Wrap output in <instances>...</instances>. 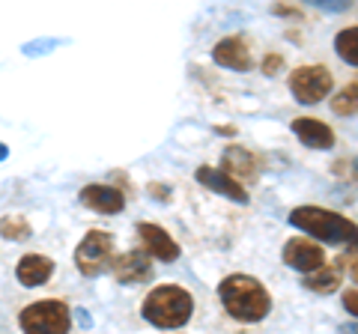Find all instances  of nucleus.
<instances>
[{
  "mask_svg": "<svg viewBox=\"0 0 358 334\" xmlns=\"http://www.w3.org/2000/svg\"><path fill=\"white\" fill-rule=\"evenodd\" d=\"M218 298L227 307V314L239 322H260L272 310L266 286L251 275H227L218 284Z\"/></svg>",
  "mask_w": 358,
  "mask_h": 334,
  "instance_id": "f257e3e1",
  "label": "nucleus"
},
{
  "mask_svg": "<svg viewBox=\"0 0 358 334\" xmlns=\"http://www.w3.org/2000/svg\"><path fill=\"white\" fill-rule=\"evenodd\" d=\"M194 314V298L188 289L176 284H162L147 293L141 305L143 322H150L155 328H182Z\"/></svg>",
  "mask_w": 358,
  "mask_h": 334,
  "instance_id": "f03ea898",
  "label": "nucleus"
},
{
  "mask_svg": "<svg viewBox=\"0 0 358 334\" xmlns=\"http://www.w3.org/2000/svg\"><path fill=\"white\" fill-rule=\"evenodd\" d=\"M289 224L296 230L308 233V236L329 242V245H355L358 248V224H352L350 218H343L341 212L322 206H299L289 212Z\"/></svg>",
  "mask_w": 358,
  "mask_h": 334,
  "instance_id": "7ed1b4c3",
  "label": "nucleus"
},
{
  "mask_svg": "<svg viewBox=\"0 0 358 334\" xmlns=\"http://www.w3.org/2000/svg\"><path fill=\"white\" fill-rule=\"evenodd\" d=\"M18 326L21 331H30V334H63L69 331L72 317H69V307L60 298H45V302H33L21 310Z\"/></svg>",
  "mask_w": 358,
  "mask_h": 334,
  "instance_id": "20e7f679",
  "label": "nucleus"
},
{
  "mask_svg": "<svg viewBox=\"0 0 358 334\" xmlns=\"http://www.w3.org/2000/svg\"><path fill=\"white\" fill-rule=\"evenodd\" d=\"M114 263V239L105 230H90L75 248V266L84 277L102 275Z\"/></svg>",
  "mask_w": 358,
  "mask_h": 334,
  "instance_id": "39448f33",
  "label": "nucleus"
},
{
  "mask_svg": "<svg viewBox=\"0 0 358 334\" xmlns=\"http://www.w3.org/2000/svg\"><path fill=\"white\" fill-rule=\"evenodd\" d=\"M334 78L326 66H299L289 75V93L299 105H320L331 93Z\"/></svg>",
  "mask_w": 358,
  "mask_h": 334,
  "instance_id": "423d86ee",
  "label": "nucleus"
},
{
  "mask_svg": "<svg viewBox=\"0 0 358 334\" xmlns=\"http://www.w3.org/2000/svg\"><path fill=\"white\" fill-rule=\"evenodd\" d=\"M152 254L143 248V251H129V254H120L110 263V269H114V277L120 284L126 286H134V284H147L152 281Z\"/></svg>",
  "mask_w": 358,
  "mask_h": 334,
  "instance_id": "0eeeda50",
  "label": "nucleus"
},
{
  "mask_svg": "<svg viewBox=\"0 0 358 334\" xmlns=\"http://www.w3.org/2000/svg\"><path fill=\"white\" fill-rule=\"evenodd\" d=\"M281 260L289 266V269L308 275V272H317L320 266H326V251H322V245L310 242V239H289L284 245Z\"/></svg>",
  "mask_w": 358,
  "mask_h": 334,
  "instance_id": "6e6552de",
  "label": "nucleus"
},
{
  "mask_svg": "<svg viewBox=\"0 0 358 334\" xmlns=\"http://www.w3.org/2000/svg\"><path fill=\"white\" fill-rule=\"evenodd\" d=\"M78 200H81L87 209L99 212V215H120L122 209H126V194H122L120 188H114V185H102V182H93V185L81 188Z\"/></svg>",
  "mask_w": 358,
  "mask_h": 334,
  "instance_id": "1a4fd4ad",
  "label": "nucleus"
},
{
  "mask_svg": "<svg viewBox=\"0 0 358 334\" xmlns=\"http://www.w3.org/2000/svg\"><path fill=\"white\" fill-rule=\"evenodd\" d=\"M194 180L203 188H212L215 194L233 200V203H248V191H245L242 182L227 170H218V167H197Z\"/></svg>",
  "mask_w": 358,
  "mask_h": 334,
  "instance_id": "9d476101",
  "label": "nucleus"
},
{
  "mask_svg": "<svg viewBox=\"0 0 358 334\" xmlns=\"http://www.w3.org/2000/svg\"><path fill=\"white\" fill-rule=\"evenodd\" d=\"M138 236L143 242V248H147L155 260L162 263H173L179 260V245L171 239V233L159 224H150V221H141L138 224Z\"/></svg>",
  "mask_w": 358,
  "mask_h": 334,
  "instance_id": "9b49d317",
  "label": "nucleus"
},
{
  "mask_svg": "<svg viewBox=\"0 0 358 334\" xmlns=\"http://www.w3.org/2000/svg\"><path fill=\"white\" fill-rule=\"evenodd\" d=\"M212 60L230 72H248L251 69V51L239 36H224L212 48Z\"/></svg>",
  "mask_w": 358,
  "mask_h": 334,
  "instance_id": "f8f14e48",
  "label": "nucleus"
},
{
  "mask_svg": "<svg viewBox=\"0 0 358 334\" xmlns=\"http://www.w3.org/2000/svg\"><path fill=\"white\" fill-rule=\"evenodd\" d=\"M54 275V260L45 254H24L15 266V277L21 286H45Z\"/></svg>",
  "mask_w": 358,
  "mask_h": 334,
  "instance_id": "ddd939ff",
  "label": "nucleus"
},
{
  "mask_svg": "<svg viewBox=\"0 0 358 334\" xmlns=\"http://www.w3.org/2000/svg\"><path fill=\"white\" fill-rule=\"evenodd\" d=\"M293 135L305 143L308 150H331L334 147V131L326 126V122L313 119V117H299L293 119Z\"/></svg>",
  "mask_w": 358,
  "mask_h": 334,
  "instance_id": "4468645a",
  "label": "nucleus"
},
{
  "mask_svg": "<svg viewBox=\"0 0 358 334\" xmlns=\"http://www.w3.org/2000/svg\"><path fill=\"white\" fill-rule=\"evenodd\" d=\"M221 164H224V170H227V173L242 176V180L257 176V159L248 150H242V147H227V150H224Z\"/></svg>",
  "mask_w": 358,
  "mask_h": 334,
  "instance_id": "2eb2a0df",
  "label": "nucleus"
},
{
  "mask_svg": "<svg viewBox=\"0 0 358 334\" xmlns=\"http://www.w3.org/2000/svg\"><path fill=\"white\" fill-rule=\"evenodd\" d=\"M341 263L338 266H320L317 272H308L305 275V286L310 289V293H320V296H329V293H334V289L341 286Z\"/></svg>",
  "mask_w": 358,
  "mask_h": 334,
  "instance_id": "dca6fc26",
  "label": "nucleus"
},
{
  "mask_svg": "<svg viewBox=\"0 0 358 334\" xmlns=\"http://www.w3.org/2000/svg\"><path fill=\"white\" fill-rule=\"evenodd\" d=\"M334 51L350 66H358V27H346L334 36Z\"/></svg>",
  "mask_w": 358,
  "mask_h": 334,
  "instance_id": "f3484780",
  "label": "nucleus"
},
{
  "mask_svg": "<svg viewBox=\"0 0 358 334\" xmlns=\"http://www.w3.org/2000/svg\"><path fill=\"white\" fill-rule=\"evenodd\" d=\"M0 236L9 242H27L33 236V230L21 215H6V218H0Z\"/></svg>",
  "mask_w": 358,
  "mask_h": 334,
  "instance_id": "a211bd4d",
  "label": "nucleus"
},
{
  "mask_svg": "<svg viewBox=\"0 0 358 334\" xmlns=\"http://www.w3.org/2000/svg\"><path fill=\"white\" fill-rule=\"evenodd\" d=\"M331 110L338 117H355L358 114V84H350V87H343L341 93H334Z\"/></svg>",
  "mask_w": 358,
  "mask_h": 334,
  "instance_id": "6ab92c4d",
  "label": "nucleus"
},
{
  "mask_svg": "<svg viewBox=\"0 0 358 334\" xmlns=\"http://www.w3.org/2000/svg\"><path fill=\"white\" fill-rule=\"evenodd\" d=\"M60 45H66V39L42 36V39H33V42H27V45H21V54H24V57H45V54L57 51Z\"/></svg>",
  "mask_w": 358,
  "mask_h": 334,
  "instance_id": "aec40b11",
  "label": "nucleus"
},
{
  "mask_svg": "<svg viewBox=\"0 0 358 334\" xmlns=\"http://www.w3.org/2000/svg\"><path fill=\"white\" fill-rule=\"evenodd\" d=\"M341 269L350 275L352 284H358V248L355 245H346V254L341 257Z\"/></svg>",
  "mask_w": 358,
  "mask_h": 334,
  "instance_id": "412c9836",
  "label": "nucleus"
},
{
  "mask_svg": "<svg viewBox=\"0 0 358 334\" xmlns=\"http://www.w3.org/2000/svg\"><path fill=\"white\" fill-rule=\"evenodd\" d=\"M305 3L326 9V13H343V9H350V0H305Z\"/></svg>",
  "mask_w": 358,
  "mask_h": 334,
  "instance_id": "4be33fe9",
  "label": "nucleus"
},
{
  "mask_svg": "<svg viewBox=\"0 0 358 334\" xmlns=\"http://www.w3.org/2000/svg\"><path fill=\"white\" fill-rule=\"evenodd\" d=\"M343 307H346V314L358 319V289H346L343 293Z\"/></svg>",
  "mask_w": 358,
  "mask_h": 334,
  "instance_id": "5701e85b",
  "label": "nucleus"
},
{
  "mask_svg": "<svg viewBox=\"0 0 358 334\" xmlns=\"http://www.w3.org/2000/svg\"><path fill=\"white\" fill-rule=\"evenodd\" d=\"M281 63H284V60L278 57V54H268V57L263 60V72H266V75H275L278 69H281Z\"/></svg>",
  "mask_w": 358,
  "mask_h": 334,
  "instance_id": "b1692460",
  "label": "nucleus"
},
{
  "mask_svg": "<svg viewBox=\"0 0 358 334\" xmlns=\"http://www.w3.org/2000/svg\"><path fill=\"white\" fill-rule=\"evenodd\" d=\"M9 159V147H6V143H0V161H6Z\"/></svg>",
  "mask_w": 358,
  "mask_h": 334,
  "instance_id": "393cba45",
  "label": "nucleus"
},
{
  "mask_svg": "<svg viewBox=\"0 0 358 334\" xmlns=\"http://www.w3.org/2000/svg\"><path fill=\"white\" fill-rule=\"evenodd\" d=\"M352 170H355V176H358V159H355V161H352Z\"/></svg>",
  "mask_w": 358,
  "mask_h": 334,
  "instance_id": "a878e982",
  "label": "nucleus"
}]
</instances>
